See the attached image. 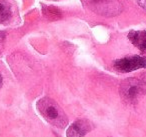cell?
<instances>
[{"mask_svg": "<svg viewBox=\"0 0 146 137\" xmlns=\"http://www.w3.org/2000/svg\"><path fill=\"white\" fill-rule=\"evenodd\" d=\"M37 110L42 117L51 125L58 128H65L68 125L69 120L63 109L59 104L49 97L41 98L37 102Z\"/></svg>", "mask_w": 146, "mask_h": 137, "instance_id": "1", "label": "cell"}, {"mask_svg": "<svg viewBox=\"0 0 146 137\" xmlns=\"http://www.w3.org/2000/svg\"><path fill=\"white\" fill-rule=\"evenodd\" d=\"M120 96L127 104H135L145 94V87L140 80L129 78L120 84Z\"/></svg>", "mask_w": 146, "mask_h": 137, "instance_id": "2", "label": "cell"}, {"mask_svg": "<svg viewBox=\"0 0 146 137\" xmlns=\"http://www.w3.org/2000/svg\"><path fill=\"white\" fill-rule=\"evenodd\" d=\"M91 11L102 16H115L122 11L120 0H82Z\"/></svg>", "mask_w": 146, "mask_h": 137, "instance_id": "3", "label": "cell"}, {"mask_svg": "<svg viewBox=\"0 0 146 137\" xmlns=\"http://www.w3.org/2000/svg\"><path fill=\"white\" fill-rule=\"evenodd\" d=\"M113 67L117 71L122 73H128L138 69L146 68V58L139 55L124 57L117 59L113 62Z\"/></svg>", "mask_w": 146, "mask_h": 137, "instance_id": "4", "label": "cell"}, {"mask_svg": "<svg viewBox=\"0 0 146 137\" xmlns=\"http://www.w3.org/2000/svg\"><path fill=\"white\" fill-rule=\"evenodd\" d=\"M94 128L93 124L87 119H78L69 126L66 131L67 137H84Z\"/></svg>", "mask_w": 146, "mask_h": 137, "instance_id": "5", "label": "cell"}, {"mask_svg": "<svg viewBox=\"0 0 146 137\" xmlns=\"http://www.w3.org/2000/svg\"><path fill=\"white\" fill-rule=\"evenodd\" d=\"M128 39L141 52L146 53V30L131 31L128 34Z\"/></svg>", "mask_w": 146, "mask_h": 137, "instance_id": "6", "label": "cell"}, {"mask_svg": "<svg viewBox=\"0 0 146 137\" xmlns=\"http://www.w3.org/2000/svg\"><path fill=\"white\" fill-rule=\"evenodd\" d=\"M12 17L11 5L6 0H0V24L7 23Z\"/></svg>", "mask_w": 146, "mask_h": 137, "instance_id": "7", "label": "cell"}, {"mask_svg": "<svg viewBox=\"0 0 146 137\" xmlns=\"http://www.w3.org/2000/svg\"><path fill=\"white\" fill-rule=\"evenodd\" d=\"M43 13L44 16L48 20H58L61 18V11L54 6H43Z\"/></svg>", "mask_w": 146, "mask_h": 137, "instance_id": "8", "label": "cell"}, {"mask_svg": "<svg viewBox=\"0 0 146 137\" xmlns=\"http://www.w3.org/2000/svg\"><path fill=\"white\" fill-rule=\"evenodd\" d=\"M4 38H5V34L3 32H0V49H1V46H2V44H3Z\"/></svg>", "mask_w": 146, "mask_h": 137, "instance_id": "9", "label": "cell"}, {"mask_svg": "<svg viewBox=\"0 0 146 137\" xmlns=\"http://www.w3.org/2000/svg\"><path fill=\"white\" fill-rule=\"evenodd\" d=\"M138 2H139V4L141 5L143 8L146 9V0H138Z\"/></svg>", "mask_w": 146, "mask_h": 137, "instance_id": "10", "label": "cell"}, {"mask_svg": "<svg viewBox=\"0 0 146 137\" xmlns=\"http://www.w3.org/2000/svg\"><path fill=\"white\" fill-rule=\"evenodd\" d=\"M2 75L0 74V88H1V86H2Z\"/></svg>", "mask_w": 146, "mask_h": 137, "instance_id": "11", "label": "cell"}]
</instances>
